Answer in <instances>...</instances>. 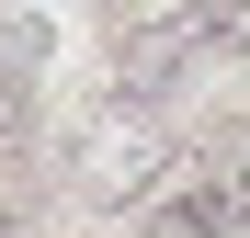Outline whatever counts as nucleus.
Wrapping results in <instances>:
<instances>
[{"label": "nucleus", "mask_w": 250, "mask_h": 238, "mask_svg": "<svg viewBox=\"0 0 250 238\" xmlns=\"http://www.w3.org/2000/svg\"><path fill=\"white\" fill-rule=\"evenodd\" d=\"M0 238H34V216H0Z\"/></svg>", "instance_id": "obj_5"}, {"label": "nucleus", "mask_w": 250, "mask_h": 238, "mask_svg": "<svg viewBox=\"0 0 250 238\" xmlns=\"http://www.w3.org/2000/svg\"><path fill=\"white\" fill-rule=\"evenodd\" d=\"M148 238H250V216L228 204L216 182H182V170H171V182L148 193Z\"/></svg>", "instance_id": "obj_3"}, {"label": "nucleus", "mask_w": 250, "mask_h": 238, "mask_svg": "<svg viewBox=\"0 0 250 238\" xmlns=\"http://www.w3.org/2000/svg\"><path fill=\"white\" fill-rule=\"evenodd\" d=\"M205 182H216L228 204L250 216V125H216V147H205Z\"/></svg>", "instance_id": "obj_4"}, {"label": "nucleus", "mask_w": 250, "mask_h": 238, "mask_svg": "<svg viewBox=\"0 0 250 238\" xmlns=\"http://www.w3.org/2000/svg\"><path fill=\"white\" fill-rule=\"evenodd\" d=\"M239 23H250V0H159V12H125V34H114V102H171L216 46H239Z\"/></svg>", "instance_id": "obj_1"}, {"label": "nucleus", "mask_w": 250, "mask_h": 238, "mask_svg": "<svg viewBox=\"0 0 250 238\" xmlns=\"http://www.w3.org/2000/svg\"><path fill=\"white\" fill-rule=\"evenodd\" d=\"M171 170H182V147L148 125V102H114L103 125H80V147H68V182L91 193V204H148Z\"/></svg>", "instance_id": "obj_2"}, {"label": "nucleus", "mask_w": 250, "mask_h": 238, "mask_svg": "<svg viewBox=\"0 0 250 238\" xmlns=\"http://www.w3.org/2000/svg\"><path fill=\"white\" fill-rule=\"evenodd\" d=\"M114 12H125V0H114Z\"/></svg>", "instance_id": "obj_6"}]
</instances>
